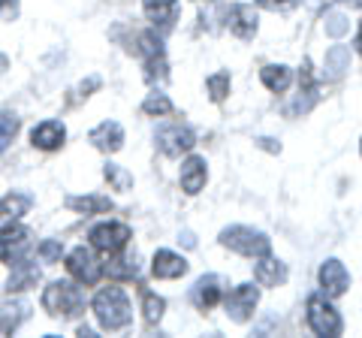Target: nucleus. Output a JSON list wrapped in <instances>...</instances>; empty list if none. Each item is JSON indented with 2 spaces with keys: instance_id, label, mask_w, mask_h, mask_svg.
I'll return each mask as SVG.
<instances>
[{
  "instance_id": "3",
  "label": "nucleus",
  "mask_w": 362,
  "mask_h": 338,
  "mask_svg": "<svg viewBox=\"0 0 362 338\" xmlns=\"http://www.w3.org/2000/svg\"><path fill=\"white\" fill-rule=\"evenodd\" d=\"M221 245H226L230 251L245 254V257H263L272 251V239L254 227H226L221 233Z\"/></svg>"
},
{
  "instance_id": "16",
  "label": "nucleus",
  "mask_w": 362,
  "mask_h": 338,
  "mask_svg": "<svg viewBox=\"0 0 362 338\" xmlns=\"http://www.w3.org/2000/svg\"><path fill=\"white\" fill-rule=\"evenodd\" d=\"M66 139V130H64V124L61 121H40L37 127L30 130V142H33V148H42V151H54V148H61Z\"/></svg>"
},
{
  "instance_id": "38",
  "label": "nucleus",
  "mask_w": 362,
  "mask_h": 338,
  "mask_svg": "<svg viewBox=\"0 0 362 338\" xmlns=\"http://www.w3.org/2000/svg\"><path fill=\"white\" fill-rule=\"evenodd\" d=\"M356 49L362 52V21H359V33H356Z\"/></svg>"
},
{
  "instance_id": "7",
  "label": "nucleus",
  "mask_w": 362,
  "mask_h": 338,
  "mask_svg": "<svg viewBox=\"0 0 362 338\" xmlns=\"http://www.w3.org/2000/svg\"><path fill=\"white\" fill-rule=\"evenodd\" d=\"M194 145H197V133L187 124H166V127L157 130V148L166 157H181Z\"/></svg>"
},
{
  "instance_id": "12",
  "label": "nucleus",
  "mask_w": 362,
  "mask_h": 338,
  "mask_svg": "<svg viewBox=\"0 0 362 338\" xmlns=\"http://www.w3.org/2000/svg\"><path fill=\"white\" fill-rule=\"evenodd\" d=\"M226 28H230L239 40H254V33L259 28L257 9L247 6V4H233L230 13H226Z\"/></svg>"
},
{
  "instance_id": "24",
  "label": "nucleus",
  "mask_w": 362,
  "mask_h": 338,
  "mask_svg": "<svg viewBox=\"0 0 362 338\" xmlns=\"http://www.w3.org/2000/svg\"><path fill=\"white\" fill-rule=\"evenodd\" d=\"M259 78H263V85L269 88L272 94H281V91H287L290 82H293V73H290V66L284 64H269L259 70Z\"/></svg>"
},
{
  "instance_id": "1",
  "label": "nucleus",
  "mask_w": 362,
  "mask_h": 338,
  "mask_svg": "<svg viewBox=\"0 0 362 338\" xmlns=\"http://www.w3.org/2000/svg\"><path fill=\"white\" fill-rule=\"evenodd\" d=\"M90 311H94L97 323L109 332H118L124 326H130V320H133L130 296L121 287H103L94 299H90Z\"/></svg>"
},
{
  "instance_id": "13",
  "label": "nucleus",
  "mask_w": 362,
  "mask_h": 338,
  "mask_svg": "<svg viewBox=\"0 0 362 338\" xmlns=\"http://www.w3.org/2000/svg\"><path fill=\"white\" fill-rule=\"evenodd\" d=\"M88 142L94 145V148L106 151V154H115V151H121V145H124V127L118 121H103V124H97V127L88 133Z\"/></svg>"
},
{
  "instance_id": "28",
  "label": "nucleus",
  "mask_w": 362,
  "mask_h": 338,
  "mask_svg": "<svg viewBox=\"0 0 362 338\" xmlns=\"http://www.w3.org/2000/svg\"><path fill=\"white\" fill-rule=\"evenodd\" d=\"M142 112L151 115V118H163V115L173 112V100H169L166 94H148L142 100Z\"/></svg>"
},
{
  "instance_id": "33",
  "label": "nucleus",
  "mask_w": 362,
  "mask_h": 338,
  "mask_svg": "<svg viewBox=\"0 0 362 338\" xmlns=\"http://www.w3.org/2000/svg\"><path fill=\"white\" fill-rule=\"evenodd\" d=\"M350 30V21L344 13H329L326 16V33L329 37H344V33Z\"/></svg>"
},
{
  "instance_id": "9",
  "label": "nucleus",
  "mask_w": 362,
  "mask_h": 338,
  "mask_svg": "<svg viewBox=\"0 0 362 338\" xmlns=\"http://www.w3.org/2000/svg\"><path fill=\"white\" fill-rule=\"evenodd\" d=\"M139 54L145 58V76H148V82L154 78H166V52H163V40L157 37L154 30H145L139 33Z\"/></svg>"
},
{
  "instance_id": "37",
  "label": "nucleus",
  "mask_w": 362,
  "mask_h": 338,
  "mask_svg": "<svg viewBox=\"0 0 362 338\" xmlns=\"http://www.w3.org/2000/svg\"><path fill=\"white\" fill-rule=\"evenodd\" d=\"M6 66H9V58H6V54H0V73H4Z\"/></svg>"
},
{
  "instance_id": "2",
  "label": "nucleus",
  "mask_w": 362,
  "mask_h": 338,
  "mask_svg": "<svg viewBox=\"0 0 362 338\" xmlns=\"http://www.w3.org/2000/svg\"><path fill=\"white\" fill-rule=\"evenodd\" d=\"M42 308L52 317H78L85 311V293L73 281H52L42 290Z\"/></svg>"
},
{
  "instance_id": "18",
  "label": "nucleus",
  "mask_w": 362,
  "mask_h": 338,
  "mask_svg": "<svg viewBox=\"0 0 362 338\" xmlns=\"http://www.w3.org/2000/svg\"><path fill=\"white\" fill-rule=\"evenodd\" d=\"M187 269H190V263L185 260V257L175 254V251H166V247H163V251H157V254H154V263H151L154 278H163V281L187 275Z\"/></svg>"
},
{
  "instance_id": "36",
  "label": "nucleus",
  "mask_w": 362,
  "mask_h": 338,
  "mask_svg": "<svg viewBox=\"0 0 362 338\" xmlns=\"http://www.w3.org/2000/svg\"><path fill=\"white\" fill-rule=\"evenodd\" d=\"M181 242H185L187 247H194V245H197V239H194V235H190V233H185V235H181Z\"/></svg>"
},
{
  "instance_id": "5",
  "label": "nucleus",
  "mask_w": 362,
  "mask_h": 338,
  "mask_svg": "<svg viewBox=\"0 0 362 338\" xmlns=\"http://www.w3.org/2000/svg\"><path fill=\"white\" fill-rule=\"evenodd\" d=\"M30 230L28 227H21V223H6L4 230H0V260L4 263H18V260H25V257L30 254V247H33V242H30Z\"/></svg>"
},
{
  "instance_id": "31",
  "label": "nucleus",
  "mask_w": 362,
  "mask_h": 338,
  "mask_svg": "<svg viewBox=\"0 0 362 338\" xmlns=\"http://www.w3.org/2000/svg\"><path fill=\"white\" fill-rule=\"evenodd\" d=\"M209 97L214 100V103H223L226 94H230V73H214L209 76Z\"/></svg>"
},
{
  "instance_id": "23",
  "label": "nucleus",
  "mask_w": 362,
  "mask_h": 338,
  "mask_svg": "<svg viewBox=\"0 0 362 338\" xmlns=\"http://www.w3.org/2000/svg\"><path fill=\"white\" fill-rule=\"evenodd\" d=\"M28 311H30L28 302H6V305H0V335L16 332L28 320Z\"/></svg>"
},
{
  "instance_id": "27",
  "label": "nucleus",
  "mask_w": 362,
  "mask_h": 338,
  "mask_svg": "<svg viewBox=\"0 0 362 338\" xmlns=\"http://www.w3.org/2000/svg\"><path fill=\"white\" fill-rule=\"evenodd\" d=\"M163 311H166V302L157 296L154 290H142V314H145V323H160L163 317Z\"/></svg>"
},
{
  "instance_id": "26",
  "label": "nucleus",
  "mask_w": 362,
  "mask_h": 338,
  "mask_svg": "<svg viewBox=\"0 0 362 338\" xmlns=\"http://www.w3.org/2000/svg\"><path fill=\"white\" fill-rule=\"evenodd\" d=\"M103 272L112 275L115 281H133L136 275H139V263H136V257L127 254V257H118V260H112L103 266Z\"/></svg>"
},
{
  "instance_id": "4",
  "label": "nucleus",
  "mask_w": 362,
  "mask_h": 338,
  "mask_svg": "<svg viewBox=\"0 0 362 338\" xmlns=\"http://www.w3.org/2000/svg\"><path fill=\"white\" fill-rule=\"evenodd\" d=\"M130 227L127 223H118V221H106V223H97V227H90L88 239H90V247L100 254H118L127 247L130 242Z\"/></svg>"
},
{
  "instance_id": "29",
  "label": "nucleus",
  "mask_w": 362,
  "mask_h": 338,
  "mask_svg": "<svg viewBox=\"0 0 362 338\" xmlns=\"http://www.w3.org/2000/svg\"><path fill=\"white\" fill-rule=\"evenodd\" d=\"M103 175H106V182L115 187V190H130L133 187V175L121 163H106L103 166Z\"/></svg>"
},
{
  "instance_id": "11",
  "label": "nucleus",
  "mask_w": 362,
  "mask_h": 338,
  "mask_svg": "<svg viewBox=\"0 0 362 338\" xmlns=\"http://www.w3.org/2000/svg\"><path fill=\"white\" fill-rule=\"evenodd\" d=\"M350 287V275L341 260H326L320 266V290L326 293V299H338L344 296Z\"/></svg>"
},
{
  "instance_id": "8",
  "label": "nucleus",
  "mask_w": 362,
  "mask_h": 338,
  "mask_svg": "<svg viewBox=\"0 0 362 338\" xmlns=\"http://www.w3.org/2000/svg\"><path fill=\"white\" fill-rule=\"evenodd\" d=\"M308 326L317 335H341V330H344L341 314H338L329 302L320 299V296L308 299Z\"/></svg>"
},
{
  "instance_id": "15",
  "label": "nucleus",
  "mask_w": 362,
  "mask_h": 338,
  "mask_svg": "<svg viewBox=\"0 0 362 338\" xmlns=\"http://www.w3.org/2000/svg\"><path fill=\"white\" fill-rule=\"evenodd\" d=\"M223 281H221V275H202L194 287H190V299H194V305L197 308H202V311H209V308H214L221 302V296H223Z\"/></svg>"
},
{
  "instance_id": "6",
  "label": "nucleus",
  "mask_w": 362,
  "mask_h": 338,
  "mask_svg": "<svg viewBox=\"0 0 362 338\" xmlns=\"http://www.w3.org/2000/svg\"><path fill=\"white\" fill-rule=\"evenodd\" d=\"M66 272H70L78 284H97L100 278H103V263L94 257V251L85 245H78L73 247L70 254H66Z\"/></svg>"
},
{
  "instance_id": "30",
  "label": "nucleus",
  "mask_w": 362,
  "mask_h": 338,
  "mask_svg": "<svg viewBox=\"0 0 362 338\" xmlns=\"http://www.w3.org/2000/svg\"><path fill=\"white\" fill-rule=\"evenodd\" d=\"M18 133V118L16 115H6V112H0V154H4L9 145H13Z\"/></svg>"
},
{
  "instance_id": "35",
  "label": "nucleus",
  "mask_w": 362,
  "mask_h": 338,
  "mask_svg": "<svg viewBox=\"0 0 362 338\" xmlns=\"http://www.w3.org/2000/svg\"><path fill=\"white\" fill-rule=\"evenodd\" d=\"M259 6H266V9H290V6H296V0H257Z\"/></svg>"
},
{
  "instance_id": "25",
  "label": "nucleus",
  "mask_w": 362,
  "mask_h": 338,
  "mask_svg": "<svg viewBox=\"0 0 362 338\" xmlns=\"http://www.w3.org/2000/svg\"><path fill=\"white\" fill-rule=\"evenodd\" d=\"M350 70V49L347 46H332L326 52V76L329 78H341Z\"/></svg>"
},
{
  "instance_id": "14",
  "label": "nucleus",
  "mask_w": 362,
  "mask_h": 338,
  "mask_svg": "<svg viewBox=\"0 0 362 338\" xmlns=\"http://www.w3.org/2000/svg\"><path fill=\"white\" fill-rule=\"evenodd\" d=\"M206 178H209V169H206V157H187L185 163H181V190H185L187 197H197L202 187H206Z\"/></svg>"
},
{
  "instance_id": "32",
  "label": "nucleus",
  "mask_w": 362,
  "mask_h": 338,
  "mask_svg": "<svg viewBox=\"0 0 362 338\" xmlns=\"http://www.w3.org/2000/svg\"><path fill=\"white\" fill-rule=\"evenodd\" d=\"M37 251H40V257H42L45 263H58L61 257H64V245H61V239H45L37 247Z\"/></svg>"
},
{
  "instance_id": "39",
  "label": "nucleus",
  "mask_w": 362,
  "mask_h": 338,
  "mask_svg": "<svg viewBox=\"0 0 362 338\" xmlns=\"http://www.w3.org/2000/svg\"><path fill=\"white\" fill-rule=\"evenodd\" d=\"M359 151H362V142H359Z\"/></svg>"
},
{
  "instance_id": "10",
  "label": "nucleus",
  "mask_w": 362,
  "mask_h": 338,
  "mask_svg": "<svg viewBox=\"0 0 362 338\" xmlns=\"http://www.w3.org/2000/svg\"><path fill=\"white\" fill-rule=\"evenodd\" d=\"M257 302H259V290H257L254 284H239L235 290H230V296L223 299V305H226V314H230V320L245 323V320H251Z\"/></svg>"
},
{
  "instance_id": "22",
  "label": "nucleus",
  "mask_w": 362,
  "mask_h": 338,
  "mask_svg": "<svg viewBox=\"0 0 362 338\" xmlns=\"http://www.w3.org/2000/svg\"><path fill=\"white\" fill-rule=\"evenodd\" d=\"M112 202L109 197H100V194H88V197H66V209L78 211V215H103V211H112Z\"/></svg>"
},
{
  "instance_id": "17",
  "label": "nucleus",
  "mask_w": 362,
  "mask_h": 338,
  "mask_svg": "<svg viewBox=\"0 0 362 338\" xmlns=\"http://www.w3.org/2000/svg\"><path fill=\"white\" fill-rule=\"evenodd\" d=\"M142 9H145V18H148L154 28L169 30L175 25L181 4L178 0H142Z\"/></svg>"
},
{
  "instance_id": "21",
  "label": "nucleus",
  "mask_w": 362,
  "mask_h": 338,
  "mask_svg": "<svg viewBox=\"0 0 362 338\" xmlns=\"http://www.w3.org/2000/svg\"><path fill=\"white\" fill-rule=\"evenodd\" d=\"M33 206V197L25 190H9L6 197H0V218L4 221H18L21 215H28Z\"/></svg>"
},
{
  "instance_id": "20",
  "label": "nucleus",
  "mask_w": 362,
  "mask_h": 338,
  "mask_svg": "<svg viewBox=\"0 0 362 338\" xmlns=\"http://www.w3.org/2000/svg\"><path fill=\"white\" fill-rule=\"evenodd\" d=\"M37 281H40V269H37V263H30L28 257H25V260L13 263V275H9V281H6V290L9 293H18V290L37 287Z\"/></svg>"
},
{
  "instance_id": "34",
  "label": "nucleus",
  "mask_w": 362,
  "mask_h": 338,
  "mask_svg": "<svg viewBox=\"0 0 362 338\" xmlns=\"http://www.w3.org/2000/svg\"><path fill=\"white\" fill-rule=\"evenodd\" d=\"M18 16V0H0V25Z\"/></svg>"
},
{
  "instance_id": "19",
  "label": "nucleus",
  "mask_w": 362,
  "mask_h": 338,
  "mask_svg": "<svg viewBox=\"0 0 362 338\" xmlns=\"http://www.w3.org/2000/svg\"><path fill=\"white\" fill-rule=\"evenodd\" d=\"M254 278H257V284H263V287H278L287 281V266L281 260H275V257L263 254L257 269H254Z\"/></svg>"
}]
</instances>
